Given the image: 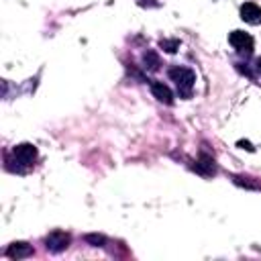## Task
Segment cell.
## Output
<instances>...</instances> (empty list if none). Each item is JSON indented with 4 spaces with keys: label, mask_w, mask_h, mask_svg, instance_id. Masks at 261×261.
Returning a JSON list of instances; mask_svg holds the SVG:
<instances>
[{
    "label": "cell",
    "mask_w": 261,
    "mask_h": 261,
    "mask_svg": "<svg viewBox=\"0 0 261 261\" xmlns=\"http://www.w3.org/2000/svg\"><path fill=\"white\" fill-rule=\"evenodd\" d=\"M139 4H143V6H145V4H147V2H145V0H139Z\"/></svg>",
    "instance_id": "cell-14"
},
{
    "label": "cell",
    "mask_w": 261,
    "mask_h": 261,
    "mask_svg": "<svg viewBox=\"0 0 261 261\" xmlns=\"http://www.w3.org/2000/svg\"><path fill=\"white\" fill-rule=\"evenodd\" d=\"M237 145H239V147H241V149H247V151H253V149H255V147H253V145H251V143H249V141H239V143H237Z\"/></svg>",
    "instance_id": "cell-12"
},
{
    "label": "cell",
    "mask_w": 261,
    "mask_h": 261,
    "mask_svg": "<svg viewBox=\"0 0 261 261\" xmlns=\"http://www.w3.org/2000/svg\"><path fill=\"white\" fill-rule=\"evenodd\" d=\"M84 241H86V243H90L92 247H104L106 237H104V234H86V237H84Z\"/></svg>",
    "instance_id": "cell-11"
},
{
    "label": "cell",
    "mask_w": 261,
    "mask_h": 261,
    "mask_svg": "<svg viewBox=\"0 0 261 261\" xmlns=\"http://www.w3.org/2000/svg\"><path fill=\"white\" fill-rule=\"evenodd\" d=\"M159 47L167 53H175L179 49V39H161L159 41Z\"/></svg>",
    "instance_id": "cell-10"
},
{
    "label": "cell",
    "mask_w": 261,
    "mask_h": 261,
    "mask_svg": "<svg viewBox=\"0 0 261 261\" xmlns=\"http://www.w3.org/2000/svg\"><path fill=\"white\" fill-rule=\"evenodd\" d=\"M143 63H145V69H147V71H157L159 65H161V59H159L157 51L147 49V51L143 53Z\"/></svg>",
    "instance_id": "cell-9"
},
{
    "label": "cell",
    "mask_w": 261,
    "mask_h": 261,
    "mask_svg": "<svg viewBox=\"0 0 261 261\" xmlns=\"http://www.w3.org/2000/svg\"><path fill=\"white\" fill-rule=\"evenodd\" d=\"M69 234L67 232H63V230H53V232H49L47 237H45V247H47V251L49 253H61V251H65L67 247H69Z\"/></svg>",
    "instance_id": "cell-4"
},
{
    "label": "cell",
    "mask_w": 261,
    "mask_h": 261,
    "mask_svg": "<svg viewBox=\"0 0 261 261\" xmlns=\"http://www.w3.org/2000/svg\"><path fill=\"white\" fill-rule=\"evenodd\" d=\"M228 43L241 53V55H251L253 53V37L245 31H232L228 35Z\"/></svg>",
    "instance_id": "cell-3"
},
{
    "label": "cell",
    "mask_w": 261,
    "mask_h": 261,
    "mask_svg": "<svg viewBox=\"0 0 261 261\" xmlns=\"http://www.w3.org/2000/svg\"><path fill=\"white\" fill-rule=\"evenodd\" d=\"M35 159H37V147L31 145V143H20V145H16V147L12 149V161L8 159V163H16L14 171L22 173V171H27L29 167H33Z\"/></svg>",
    "instance_id": "cell-2"
},
{
    "label": "cell",
    "mask_w": 261,
    "mask_h": 261,
    "mask_svg": "<svg viewBox=\"0 0 261 261\" xmlns=\"http://www.w3.org/2000/svg\"><path fill=\"white\" fill-rule=\"evenodd\" d=\"M241 18L249 24H259L261 22V6H257L255 2L241 4Z\"/></svg>",
    "instance_id": "cell-5"
},
{
    "label": "cell",
    "mask_w": 261,
    "mask_h": 261,
    "mask_svg": "<svg viewBox=\"0 0 261 261\" xmlns=\"http://www.w3.org/2000/svg\"><path fill=\"white\" fill-rule=\"evenodd\" d=\"M255 67H257V71H259V73H261V57H259V59H257V63H255Z\"/></svg>",
    "instance_id": "cell-13"
},
{
    "label": "cell",
    "mask_w": 261,
    "mask_h": 261,
    "mask_svg": "<svg viewBox=\"0 0 261 261\" xmlns=\"http://www.w3.org/2000/svg\"><path fill=\"white\" fill-rule=\"evenodd\" d=\"M149 86H151L153 96H155L159 102H163V104H171V102H173V94H171V90H169L163 82H159V80H151Z\"/></svg>",
    "instance_id": "cell-6"
},
{
    "label": "cell",
    "mask_w": 261,
    "mask_h": 261,
    "mask_svg": "<svg viewBox=\"0 0 261 261\" xmlns=\"http://www.w3.org/2000/svg\"><path fill=\"white\" fill-rule=\"evenodd\" d=\"M6 255L10 259H24V257H31L33 255V247L29 243H22V241H16L12 243L8 249H6Z\"/></svg>",
    "instance_id": "cell-7"
},
{
    "label": "cell",
    "mask_w": 261,
    "mask_h": 261,
    "mask_svg": "<svg viewBox=\"0 0 261 261\" xmlns=\"http://www.w3.org/2000/svg\"><path fill=\"white\" fill-rule=\"evenodd\" d=\"M169 77L175 82L177 94L181 98H190L194 92V84H196V73L194 69L186 67V65H173L169 67Z\"/></svg>",
    "instance_id": "cell-1"
},
{
    "label": "cell",
    "mask_w": 261,
    "mask_h": 261,
    "mask_svg": "<svg viewBox=\"0 0 261 261\" xmlns=\"http://www.w3.org/2000/svg\"><path fill=\"white\" fill-rule=\"evenodd\" d=\"M194 169L200 173V175H214L216 173V165H214V159L210 157V155H200V159L196 161V165H194Z\"/></svg>",
    "instance_id": "cell-8"
}]
</instances>
